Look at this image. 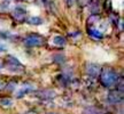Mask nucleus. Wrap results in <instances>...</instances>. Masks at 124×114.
Returning a JSON list of instances; mask_svg holds the SVG:
<instances>
[{"instance_id": "1", "label": "nucleus", "mask_w": 124, "mask_h": 114, "mask_svg": "<svg viewBox=\"0 0 124 114\" xmlns=\"http://www.w3.org/2000/svg\"><path fill=\"white\" fill-rule=\"evenodd\" d=\"M99 81L100 84L105 88H111L116 84V82L118 81V74L114 69H111L109 66H103L100 73H99Z\"/></svg>"}, {"instance_id": "2", "label": "nucleus", "mask_w": 124, "mask_h": 114, "mask_svg": "<svg viewBox=\"0 0 124 114\" xmlns=\"http://www.w3.org/2000/svg\"><path fill=\"white\" fill-rule=\"evenodd\" d=\"M45 44V39L43 35L38 34V33H30L29 35L25 37L24 39V44L29 47V48H33V47H40Z\"/></svg>"}, {"instance_id": "3", "label": "nucleus", "mask_w": 124, "mask_h": 114, "mask_svg": "<svg viewBox=\"0 0 124 114\" xmlns=\"http://www.w3.org/2000/svg\"><path fill=\"white\" fill-rule=\"evenodd\" d=\"M6 62H7V66L8 69L12 72H23L24 71V66L22 65V63L18 61L17 58H15L12 55H8L7 58H6Z\"/></svg>"}, {"instance_id": "4", "label": "nucleus", "mask_w": 124, "mask_h": 114, "mask_svg": "<svg viewBox=\"0 0 124 114\" xmlns=\"http://www.w3.org/2000/svg\"><path fill=\"white\" fill-rule=\"evenodd\" d=\"M107 99L110 104H120L123 101V92L118 91V90L110 91L107 96Z\"/></svg>"}, {"instance_id": "5", "label": "nucleus", "mask_w": 124, "mask_h": 114, "mask_svg": "<svg viewBox=\"0 0 124 114\" xmlns=\"http://www.w3.org/2000/svg\"><path fill=\"white\" fill-rule=\"evenodd\" d=\"M101 67L98 64H87L86 65V73L90 78H97L99 73H100Z\"/></svg>"}, {"instance_id": "6", "label": "nucleus", "mask_w": 124, "mask_h": 114, "mask_svg": "<svg viewBox=\"0 0 124 114\" xmlns=\"http://www.w3.org/2000/svg\"><path fill=\"white\" fill-rule=\"evenodd\" d=\"M25 15H27L25 9L21 8V7H16V8L14 9V12H13V16L16 18V19H18V21H22V19H24Z\"/></svg>"}, {"instance_id": "7", "label": "nucleus", "mask_w": 124, "mask_h": 114, "mask_svg": "<svg viewBox=\"0 0 124 114\" xmlns=\"http://www.w3.org/2000/svg\"><path fill=\"white\" fill-rule=\"evenodd\" d=\"M87 34L95 40H101L102 38H103L102 32H100L99 30H95V29H93V27H89V29H87Z\"/></svg>"}, {"instance_id": "8", "label": "nucleus", "mask_w": 124, "mask_h": 114, "mask_svg": "<svg viewBox=\"0 0 124 114\" xmlns=\"http://www.w3.org/2000/svg\"><path fill=\"white\" fill-rule=\"evenodd\" d=\"M53 44L58 47H64L67 44V39L64 37H61V35H56L53 38Z\"/></svg>"}, {"instance_id": "9", "label": "nucleus", "mask_w": 124, "mask_h": 114, "mask_svg": "<svg viewBox=\"0 0 124 114\" xmlns=\"http://www.w3.org/2000/svg\"><path fill=\"white\" fill-rule=\"evenodd\" d=\"M33 90V88L31 87V86H24V87L21 89V90H18L17 94H16V96H17V98H21V97H23L25 94H28V92H30Z\"/></svg>"}, {"instance_id": "10", "label": "nucleus", "mask_w": 124, "mask_h": 114, "mask_svg": "<svg viewBox=\"0 0 124 114\" xmlns=\"http://www.w3.org/2000/svg\"><path fill=\"white\" fill-rule=\"evenodd\" d=\"M54 96H55V92L52 90H45V91H41L39 94V97L43 99H49V98H53Z\"/></svg>"}, {"instance_id": "11", "label": "nucleus", "mask_w": 124, "mask_h": 114, "mask_svg": "<svg viewBox=\"0 0 124 114\" xmlns=\"http://www.w3.org/2000/svg\"><path fill=\"white\" fill-rule=\"evenodd\" d=\"M28 22L30 23V24H33V25H39L43 23V19L40 17H31L28 19Z\"/></svg>"}, {"instance_id": "12", "label": "nucleus", "mask_w": 124, "mask_h": 114, "mask_svg": "<svg viewBox=\"0 0 124 114\" xmlns=\"http://www.w3.org/2000/svg\"><path fill=\"white\" fill-rule=\"evenodd\" d=\"M1 104H2V105L9 106V105H12V101H10V99H7V98H5V99H1Z\"/></svg>"}, {"instance_id": "13", "label": "nucleus", "mask_w": 124, "mask_h": 114, "mask_svg": "<svg viewBox=\"0 0 124 114\" xmlns=\"http://www.w3.org/2000/svg\"><path fill=\"white\" fill-rule=\"evenodd\" d=\"M89 2H91V0H79V5L80 6H85L87 5Z\"/></svg>"}, {"instance_id": "14", "label": "nucleus", "mask_w": 124, "mask_h": 114, "mask_svg": "<svg viewBox=\"0 0 124 114\" xmlns=\"http://www.w3.org/2000/svg\"><path fill=\"white\" fill-rule=\"evenodd\" d=\"M1 69H2V65H1V64H0V70H1Z\"/></svg>"}, {"instance_id": "15", "label": "nucleus", "mask_w": 124, "mask_h": 114, "mask_svg": "<svg viewBox=\"0 0 124 114\" xmlns=\"http://www.w3.org/2000/svg\"><path fill=\"white\" fill-rule=\"evenodd\" d=\"M51 114H54V113H51Z\"/></svg>"}]
</instances>
